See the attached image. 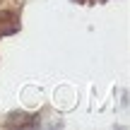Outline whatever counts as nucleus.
Listing matches in <instances>:
<instances>
[]
</instances>
